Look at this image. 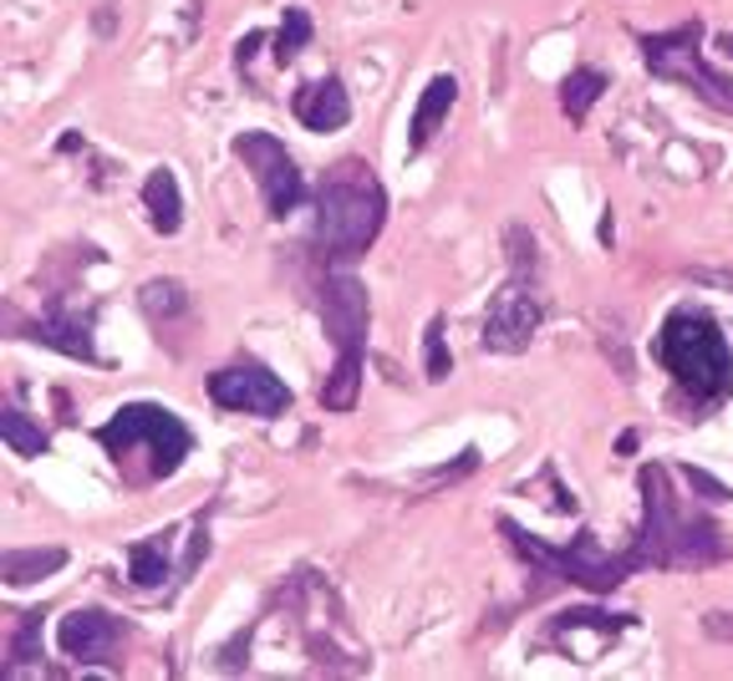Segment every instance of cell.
<instances>
[{"label": "cell", "instance_id": "cell-1", "mask_svg": "<svg viewBox=\"0 0 733 681\" xmlns=\"http://www.w3.org/2000/svg\"><path fill=\"white\" fill-rule=\"evenodd\" d=\"M387 224V188L362 158H342L316 184V245L332 264L362 260Z\"/></svg>", "mask_w": 733, "mask_h": 681}, {"label": "cell", "instance_id": "cell-2", "mask_svg": "<svg viewBox=\"0 0 733 681\" xmlns=\"http://www.w3.org/2000/svg\"><path fill=\"white\" fill-rule=\"evenodd\" d=\"M672 473L662 463L642 468V560L667 570V564H713L723 554V534L713 519H693L678 509V494L667 484Z\"/></svg>", "mask_w": 733, "mask_h": 681}, {"label": "cell", "instance_id": "cell-3", "mask_svg": "<svg viewBox=\"0 0 733 681\" xmlns=\"http://www.w3.org/2000/svg\"><path fill=\"white\" fill-rule=\"evenodd\" d=\"M657 361L672 371L678 387L698 397V402H719L733 392V352L729 336L708 311H672L657 331Z\"/></svg>", "mask_w": 733, "mask_h": 681}, {"label": "cell", "instance_id": "cell-4", "mask_svg": "<svg viewBox=\"0 0 733 681\" xmlns=\"http://www.w3.org/2000/svg\"><path fill=\"white\" fill-rule=\"evenodd\" d=\"M367 321H373V301L362 280L332 275L321 285V326L336 346V367L321 381V407L326 412H352L362 397V361H367Z\"/></svg>", "mask_w": 733, "mask_h": 681}, {"label": "cell", "instance_id": "cell-5", "mask_svg": "<svg viewBox=\"0 0 733 681\" xmlns=\"http://www.w3.org/2000/svg\"><path fill=\"white\" fill-rule=\"evenodd\" d=\"M97 443L112 453V463H122L133 447L148 453V478H169L184 468V458L194 453V433L159 402H128L118 407V418L97 428Z\"/></svg>", "mask_w": 733, "mask_h": 681}, {"label": "cell", "instance_id": "cell-6", "mask_svg": "<svg viewBox=\"0 0 733 681\" xmlns=\"http://www.w3.org/2000/svg\"><path fill=\"white\" fill-rule=\"evenodd\" d=\"M499 529H505V539L515 544V550L525 554V560L540 570V575H550V580H571V585H581V590H596V595H606V590H616L622 580L637 570V564H647L642 560V550H627V554H601L596 550V534L591 529H581L575 534V544L571 550H556V544H540L535 534H525L515 519H499Z\"/></svg>", "mask_w": 733, "mask_h": 681}, {"label": "cell", "instance_id": "cell-7", "mask_svg": "<svg viewBox=\"0 0 733 681\" xmlns=\"http://www.w3.org/2000/svg\"><path fill=\"white\" fill-rule=\"evenodd\" d=\"M698 41H703V21H682L672 31H657V36H642V62L653 77H667V82H682L693 97H703L708 107H719V112H733V82L719 77L713 66L703 62L698 52Z\"/></svg>", "mask_w": 733, "mask_h": 681}, {"label": "cell", "instance_id": "cell-8", "mask_svg": "<svg viewBox=\"0 0 733 681\" xmlns=\"http://www.w3.org/2000/svg\"><path fill=\"white\" fill-rule=\"evenodd\" d=\"M235 158L250 169V179H255V188H260V198H266L270 219H285V214L301 209L306 179H301V169H295V158L280 148V138H270V132H240V138H235Z\"/></svg>", "mask_w": 733, "mask_h": 681}, {"label": "cell", "instance_id": "cell-9", "mask_svg": "<svg viewBox=\"0 0 733 681\" xmlns=\"http://www.w3.org/2000/svg\"><path fill=\"white\" fill-rule=\"evenodd\" d=\"M209 397L225 412H250V418H280V412H291V387L276 371L255 367V361L219 367L209 377Z\"/></svg>", "mask_w": 733, "mask_h": 681}, {"label": "cell", "instance_id": "cell-10", "mask_svg": "<svg viewBox=\"0 0 733 681\" xmlns=\"http://www.w3.org/2000/svg\"><path fill=\"white\" fill-rule=\"evenodd\" d=\"M540 331V301H535V290L520 285V280H509L499 295H494L489 315H484V352H499V356H520L525 346L535 340Z\"/></svg>", "mask_w": 733, "mask_h": 681}, {"label": "cell", "instance_id": "cell-11", "mask_svg": "<svg viewBox=\"0 0 733 681\" xmlns=\"http://www.w3.org/2000/svg\"><path fill=\"white\" fill-rule=\"evenodd\" d=\"M118 636H122L118 616H107V610H72L62 620V630H56V646L72 661H107L112 646H118Z\"/></svg>", "mask_w": 733, "mask_h": 681}, {"label": "cell", "instance_id": "cell-12", "mask_svg": "<svg viewBox=\"0 0 733 681\" xmlns=\"http://www.w3.org/2000/svg\"><path fill=\"white\" fill-rule=\"evenodd\" d=\"M295 118L306 122L311 132H342L352 122V102H347V87L336 77H321V82H306L295 93Z\"/></svg>", "mask_w": 733, "mask_h": 681}, {"label": "cell", "instance_id": "cell-13", "mask_svg": "<svg viewBox=\"0 0 733 681\" xmlns=\"http://www.w3.org/2000/svg\"><path fill=\"white\" fill-rule=\"evenodd\" d=\"M31 336L41 340V346H56V352L77 356V361H93L97 346H93V311H67V305H56V311H46L31 326Z\"/></svg>", "mask_w": 733, "mask_h": 681}, {"label": "cell", "instance_id": "cell-14", "mask_svg": "<svg viewBox=\"0 0 733 681\" xmlns=\"http://www.w3.org/2000/svg\"><path fill=\"white\" fill-rule=\"evenodd\" d=\"M454 102H459V82L449 77V72H443V77H433L423 87V97H418V107H413V122H408V148H413V153H423L428 143H433V132L443 128V118H449V112H454Z\"/></svg>", "mask_w": 733, "mask_h": 681}, {"label": "cell", "instance_id": "cell-15", "mask_svg": "<svg viewBox=\"0 0 733 681\" xmlns=\"http://www.w3.org/2000/svg\"><path fill=\"white\" fill-rule=\"evenodd\" d=\"M143 209H148V224L159 235H179L184 224V198H179V179L169 169H153L143 179Z\"/></svg>", "mask_w": 733, "mask_h": 681}, {"label": "cell", "instance_id": "cell-16", "mask_svg": "<svg viewBox=\"0 0 733 681\" xmlns=\"http://www.w3.org/2000/svg\"><path fill=\"white\" fill-rule=\"evenodd\" d=\"M62 564H67V550L46 544V550H6L0 570H6V585H36V580L56 575Z\"/></svg>", "mask_w": 733, "mask_h": 681}, {"label": "cell", "instance_id": "cell-17", "mask_svg": "<svg viewBox=\"0 0 733 681\" xmlns=\"http://www.w3.org/2000/svg\"><path fill=\"white\" fill-rule=\"evenodd\" d=\"M601 93H606V77H601L596 66H575L571 77L560 82V107H565V118L581 128V122L591 118V107H596Z\"/></svg>", "mask_w": 733, "mask_h": 681}, {"label": "cell", "instance_id": "cell-18", "mask_svg": "<svg viewBox=\"0 0 733 681\" xmlns=\"http://www.w3.org/2000/svg\"><path fill=\"white\" fill-rule=\"evenodd\" d=\"M128 575L138 590H159L169 580V544L163 539H138L128 550Z\"/></svg>", "mask_w": 733, "mask_h": 681}, {"label": "cell", "instance_id": "cell-19", "mask_svg": "<svg viewBox=\"0 0 733 681\" xmlns=\"http://www.w3.org/2000/svg\"><path fill=\"white\" fill-rule=\"evenodd\" d=\"M138 305H143L153 321H174V315L188 311V290L179 285V280H148V285L138 290Z\"/></svg>", "mask_w": 733, "mask_h": 681}, {"label": "cell", "instance_id": "cell-20", "mask_svg": "<svg viewBox=\"0 0 733 681\" xmlns=\"http://www.w3.org/2000/svg\"><path fill=\"white\" fill-rule=\"evenodd\" d=\"M36 656H41V616L26 610V616L15 620L11 641H6V677H15V671L26 667V661H36Z\"/></svg>", "mask_w": 733, "mask_h": 681}, {"label": "cell", "instance_id": "cell-21", "mask_svg": "<svg viewBox=\"0 0 733 681\" xmlns=\"http://www.w3.org/2000/svg\"><path fill=\"white\" fill-rule=\"evenodd\" d=\"M311 41V15L301 11V6H291V11L280 15V31H276V46H270V56H276L280 66H291L295 56H301V46Z\"/></svg>", "mask_w": 733, "mask_h": 681}, {"label": "cell", "instance_id": "cell-22", "mask_svg": "<svg viewBox=\"0 0 733 681\" xmlns=\"http://www.w3.org/2000/svg\"><path fill=\"white\" fill-rule=\"evenodd\" d=\"M0 437H6V447H11V453H26V458L46 453V433H41V428H31L21 407H6V418H0Z\"/></svg>", "mask_w": 733, "mask_h": 681}, {"label": "cell", "instance_id": "cell-23", "mask_svg": "<svg viewBox=\"0 0 733 681\" xmlns=\"http://www.w3.org/2000/svg\"><path fill=\"white\" fill-rule=\"evenodd\" d=\"M423 361H428V381H443L449 371H454V356H449V346H443V315H433L423 331Z\"/></svg>", "mask_w": 733, "mask_h": 681}, {"label": "cell", "instance_id": "cell-24", "mask_svg": "<svg viewBox=\"0 0 733 681\" xmlns=\"http://www.w3.org/2000/svg\"><path fill=\"white\" fill-rule=\"evenodd\" d=\"M678 473H682V484L698 488V498H708V504H723V498H733V488L719 484L713 473H703V468H678Z\"/></svg>", "mask_w": 733, "mask_h": 681}, {"label": "cell", "instance_id": "cell-25", "mask_svg": "<svg viewBox=\"0 0 733 681\" xmlns=\"http://www.w3.org/2000/svg\"><path fill=\"white\" fill-rule=\"evenodd\" d=\"M505 245H509V264H515V270H535V239H530V229L509 224V229H505Z\"/></svg>", "mask_w": 733, "mask_h": 681}, {"label": "cell", "instance_id": "cell-26", "mask_svg": "<svg viewBox=\"0 0 733 681\" xmlns=\"http://www.w3.org/2000/svg\"><path fill=\"white\" fill-rule=\"evenodd\" d=\"M260 41H266V36H260V31H250V36L240 41V52H235V62H240V72H245V66H250V56H255V46H260Z\"/></svg>", "mask_w": 733, "mask_h": 681}, {"label": "cell", "instance_id": "cell-27", "mask_svg": "<svg viewBox=\"0 0 733 681\" xmlns=\"http://www.w3.org/2000/svg\"><path fill=\"white\" fill-rule=\"evenodd\" d=\"M616 453H622V458H632V453H637V433H622V437H616Z\"/></svg>", "mask_w": 733, "mask_h": 681}, {"label": "cell", "instance_id": "cell-28", "mask_svg": "<svg viewBox=\"0 0 733 681\" xmlns=\"http://www.w3.org/2000/svg\"><path fill=\"white\" fill-rule=\"evenodd\" d=\"M719 52H723V56H733V31H723V36H719Z\"/></svg>", "mask_w": 733, "mask_h": 681}]
</instances>
